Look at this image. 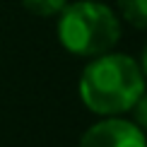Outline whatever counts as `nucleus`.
<instances>
[{
	"mask_svg": "<svg viewBox=\"0 0 147 147\" xmlns=\"http://www.w3.org/2000/svg\"><path fill=\"white\" fill-rule=\"evenodd\" d=\"M22 5L32 12V15L53 17V15H60V12H63V7L68 5V0H22Z\"/></svg>",
	"mask_w": 147,
	"mask_h": 147,
	"instance_id": "obj_5",
	"label": "nucleus"
},
{
	"mask_svg": "<svg viewBox=\"0 0 147 147\" xmlns=\"http://www.w3.org/2000/svg\"><path fill=\"white\" fill-rule=\"evenodd\" d=\"M140 70H142V75H147V46L142 48V58H140Z\"/></svg>",
	"mask_w": 147,
	"mask_h": 147,
	"instance_id": "obj_7",
	"label": "nucleus"
},
{
	"mask_svg": "<svg viewBox=\"0 0 147 147\" xmlns=\"http://www.w3.org/2000/svg\"><path fill=\"white\" fill-rule=\"evenodd\" d=\"M145 92V75L133 58L121 53L96 56L80 77V99L94 113L113 116L135 106Z\"/></svg>",
	"mask_w": 147,
	"mask_h": 147,
	"instance_id": "obj_1",
	"label": "nucleus"
},
{
	"mask_svg": "<svg viewBox=\"0 0 147 147\" xmlns=\"http://www.w3.org/2000/svg\"><path fill=\"white\" fill-rule=\"evenodd\" d=\"M58 39L65 51L84 58L109 53L121 39V24L106 5L80 0L65 5L58 22Z\"/></svg>",
	"mask_w": 147,
	"mask_h": 147,
	"instance_id": "obj_2",
	"label": "nucleus"
},
{
	"mask_svg": "<svg viewBox=\"0 0 147 147\" xmlns=\"http://www.w3.org/2000/svg\"><path fill=\"white\" fill-rule=\"evenodd\" d=\"M135 121H138V128H145L147 130V92H142V96L135 101Z\"/></svg>",
	"mask_w": 147,
	"mask_h": 147,
	"instance_id": "obj_6",
	"label": "nucleus"
},
{
	"mask_svg": "<svg viewBox=\"0 0 147 147\" xmlns=\"http://www.w3.org/2000/svg\"><path fill=\"white\" fill-rule=\"evenodd\" d=\"M118 10L125 22L147 32V0H118Z\"/></svg>",
	"mask_w": 147,
	"mask_h": 147,
	"instance_id": "obj_4",
	"label": "nucleus"
},
{
	"mask_svg": "<svg viewBox=\"0 0 147 147\" xmlns=\"http://www.w3.org/2000/svg\"><path fill=\"white\" fill-rule=\"evenodd\" d=\"M80 147H147L142 128L130 121L109 118L89 128L80 140Z\"/></svg>",
	"mask_w": 147,
	"mask_h": 147,
	"instance_id": "obj_3",
	"label": "nucleus"
}]
</instances>
